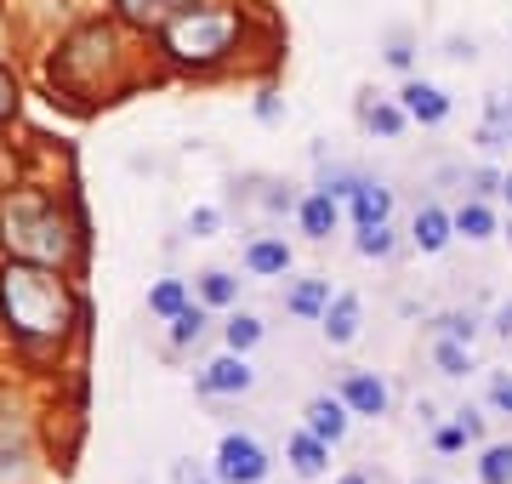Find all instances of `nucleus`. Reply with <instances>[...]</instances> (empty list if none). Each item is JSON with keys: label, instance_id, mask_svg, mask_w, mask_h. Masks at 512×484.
<instances>
[{"label": "nucleus", "instance_id": "obj_1", "mask_svg": "<svg viewBox=\"0 0 512 484\" xmlns=\"http://www.w3.org/2000/svg\"><path fill=\"white\" fill-rule=\"evenodd\" d=\"M0 314L23 342H63L74 325V297L46 262L12 257L0 268Z\"/></svg>", "mask_w": 512, "mask_h": 484}, {"label": "nucleus", "instance_id": "obj_2", "mask_svg": "<svg viewBox=\"0 0 512 484\" xmlns=\"http://www.w3.org/2000/svg\"><path fill=\"white\" fill-rule=\"evenodd\" d=\"M0 240L12 245V257L46 262V268H63V262H74V251H80V234L69 228V217H57L46 200H12L6 205Z\"/></svg>", "mask_w": 512, "mask_h": 484}, {"label": "nucleus", "instance_id": "obj_3", "mask_svg": "<svg viewBox=\"0 0 512 484\" xmlns=\"http://www.w3.org/2000/svg\"><path fill=\"white\" fill-rule=\"evenodd\" d=\"M239 35V12L234 6H183L177 18H165V52L177 63L211 69Z\"/></svg>", "mask_w": 512, "mask_h": 484}, {"label": "nucleus", "instance_id": "obj_4", "mask_svg": "<svg viewBox=\"0 0 512 484\" xmlns=\"http://www.w3.org/2000/svg\"><path fill=\"white\" fill-rule=\"evenodd\" d=\"M109 57H114V35L109 29H80V35L63 46V57H57V69L52 75L63 80V86H80V92H92L97 86V69H109Z\"/></svg>", "mask_w": 512, "mask_h": 484}, {"label": "nucleus", "instance_id": "obj_5", "mask_svg": "<svg viewBox=\"0 0 512 484\" xmlns=\"http://www.w3.org/2000/svg\"><path fill=\"white\" fill-rule=\"evenodd\" d=\"M268 450H262V439L256 433H222L217 445V479L222 484H262L268 479Z\"/></svg>", "mask_w": 512, "mask_h": 484}, {"label": "nucleus", "instance_id": "obj_6", "mask_svg": "<svg viewBox=\"0 0 512 484\" xmlns=\"http://www.w3.org/2000/svg\"><path fill=\"white\" fill-rule=\"evenodd\" d=\"M251 382H256V371L245 365V354H228L222 359H211L200 371V393H211V399H228V393H251Z\"/></svg>", "mask_w": 512, "mask_h": 484}, {"label": "nucleus", "instance_id": "obj_7", "mask_svg": "<svg viewBox=\"0 0 512 484\" xmlns=\"http://www.w3.org/2000/svg\"><path fill=\"white\" fill-rule=\"evenodd\" d=\"M342 405H348L353 416H387L393 393H387L382 376H370V371H348V376H342Z\"/></svg>", "mask_w": 512, "mask_h": 484}, {"label": "nucleus", "instance_id": "obj_8", "mask_svg": "<svg viewBox=\"0 0 512 484\" xmlns=\"http://www.w3.org/2000/svg\"><path fill=\"white\" fill-rule=\"evenodd\" d=\"M359 325H365V302L353 297V291H342V297H330V308L319 314V331H325L330 348H348L353 336H359Z\"/></svg>", "mask_w": 512, "mask_h": 484}, {"label": "nucleus", "instance_id": "obj_9", "mask_svg": "<svg viewBox=\"0 0 512 484\" xmlns=\"http://www.w3.org/2000/svg\"><path fill=\"white\" fill-rule=\"evenodd\" d=\"M296 223H302V234H308V240H330V234H336V223H342V200H336V194H325V188H313V194H302V200H296Z\"/></svg>", "mask_w": 512, "mask_h": 484}, {"label": "nucleus", "instance_id": "obj_10", "mask_svg": "<svg viewBox=\"0 0 512 484\" xmlns=\"http://www.w3.org/2000/svg\"><path fill=\"white\" fill-rule=\"evenodd\" d=\"M399 109L410 114V120H421V126H444V120H450V97H444L433 80H410L399 92Z\"/></svg>", "mask_w": 512, "mask_h": 484}, {"label": "nucleus", "instance_id": "obj_11", "mask_svg": "<svg viewBox=\"0 0 512 484\" xmlns=\"http://www.w3.org/2000/svg\"><path fill=\"white\" fill-rule=\"evenodd\" d=\"M308 433H319L325 445H342L348 439V405H342V393L330 399V393H319V399H308Z\"/></svg>", "mask_w": 512, "mask_h": 484}, {"label": "nucleus", "instance_id": "obj_12", "mask_svg": "<svg viewBox=\"0 0 512 484\" xmlns=\"http://www.w3.org/2000/svg\"><path fill=\"white\" fill-rule=\"evenodd\" d=\"M285 462L296 467V479H319V473H325V462H330V445L325 439H319V433H291V439H285Z\"/></svg>", "mask_w": 512, "mask_h": 484}, {"label": "nucleus", "instance_id": "obj_13", "mask_svg": "<svg viewBox=\"0 0 512 484\" xmlns=\"http://www.w3.org/2000/svg\"><path fill=\"white\" fill-rule=\"evenodd\" d=\"M450 234H456V223H450V211L444 205H421L416 211V223H410V240L433 257V251H444L450 245Z\"/></svg>", "mask_w": 512, "mask_h": 484}, {"label": "nucleus", "instance_id": "obj_14", "mask_svg": "<svg viewBox=\"0 0 512 484\" xmlns=\"http://www.w3.org/2000/svg\"><path fill=\"white\" fill-rule=\"evenodd\" d=\"M245 268H251L256 280H274V274H285V268H291V245L274 240V234H262V240L245 245Z\"/></svg>", "mask_w": 512, "mask_h": 484}, {"label": "nucleus", "instance_id": "obj_15", "mask_svg": "<svg viewBox=\"0 0 512 484\" xmlns=\"http://www.w3.org/2000/svg\"><path fill=\"white\" fill-rule=\"evenodd\" d=\"M348 205H353V223L365 228V223H387V217H393V188H382V183H359L348 194Z\"/></svg>", "mask_w": 512, "mask_h": 484}, {"label": "nucleus", "instance_id": "obj_16", "mask_svg": "<svg viewBox=\"0 0 512 484\" xmlns=\"http://www.w3.org/2000/svg\"><path fill=\"white\" fill-rule=\"evenodd\" d=\"M330 308V280H296L291 297H285V314L296 319H319Z\"/></svg>", "mask_w": 512, "mask_h": 484}, {"label": "nucleus", "instance_id": "obj_17", "mask_svg": "<svg viewBox=\"0 0 512 484\" xmlns=\"http://www.w3.org/2000/svg\"><path fill=\"white\" fill-rule=\"evenodd\" d=\"M512 137V92H490V120L478 126V143L484 149H501Z\"/></svg>", "mask_w": 512, "mask_h": 484}, {"label": "nucleus", "instance_id": "obj_18", "mask_svg": "<svg viewBox=\"0 0 512 484\" xmlns=\"http://www.w3.org/2000/svg\"><path fill=\"white\" fill-rule=\"evenodd\" d=\"M450 223H456V234H467V240H490L495 234V211L484 200H467L461 211H450Z\"/></svg>", "mask_w": 512, "mask_h": 484}, {"label": "nucleus", "instance_id": "obj_19", "mask_svg": "<svg viewBox=\"0 0 512 484\" xmlns=\"http://www.w3.org/2000/svg\"><path fill=\"white\" fill-rule=\"evenodd\" d=\"M200 297H205V308H234L239 280L228 274V268H211V274H200Z\"/></svg>", "mask_w": 512, "mask_h": 484}, {"label": "nucleus", "instance_id": "obj_20", "mask_svg": "<svg viewBox=\"0 0 512 484\" xmlns=\"http://www.w3.org/2000/svg\"><path fill=\"white\" fill-rule=\"evenodd\" d=\"M183 6H194V0H120V12L131 23H165V18H177Z\"/></svg>", "mask_w": 512, "mask_h": 484}, {"label": "nucleus", "instance_id": "obj_21", "mask_svg": "<svg viewBox=\"0 0 512 484\" xmlns=\"http://www.w3.org/2000/svg\"><path fill=\"white\" fill-rule=\"evenodd\" d=\"M433 365H439L444 376H467V371H473V348H467V342L439 336V342H433Z\"/></svg>", "mask_w": 512, "mask_h": 484}, {"label": "nucleus", "instance_id": "obj_22", "mask_svg": "<svg viewBox=\"0 0 512 484\" xmlns=\"http://www.w3.org/2000/svg\"><path fill=\"white\" fill-rule=\"evenodd\" d=\"M183 308H188V285L183 280H160L154 291H148V314L171 319V314H183Z\"/></svg>", "mask_w": 512, "mask_h": 484}, {"label": "nucleus", "instance_id": "obj_23", "mask_svg": "<svg viewBox=\"0 0 512 484\" xmlns=\"http://www.w3.org/2000/svg\"><path fill=\"white\" fill-rule=\"evenodd\" d=\"M353 251H359V257H393V228H387V223H365L359 234H353Z\"/></svg>", "mask_w": 512, "mask_h": 484}, {"label": "nucleus", "instance_id": "obj_24", "mask_svg": "<svg viewBox=\"0 0 512 484\" xmlns=\"http://www.w3.org/2000/svg\"><path fill=\"white\" fill-rule=\"evenodd\" d=\"M478 484H512V445H490L478 462Z\"/></svg>", "mask_w": 512, "mask_h": 484}, {"label": "nucleus", "instance_id": "obj_25", "mask_svg": "<svg viewBox=\"0 0 512 484\" xmlns=\"http://www.w3.org/2000/svg\"><path fill=\"white\" fill-rule=\"evenodd\" d=\"M404 120H410V114H404L399 103H370V109H365V126L376 131V137H399Z\"/></svg>", "mask_w": 512, "mask_h": 484}, {"label": "nucleus", "instance_id": "obj_26", "mask_svg": "<svg viewBox=\"0 0 512 484\" xmlns=\"http://www.w3.org/2000/svg\"><path fill=\"white\" fill-rule=\"evenodd\" d=\"M256 342H262V319H256V314H234V319H228V348H234V354H251Z\"/></svg>", "mask_w": 512, "mask_h": 484}, {"label": "nucleus", "instance_id": "obj_27", "mask_svg": "<svg viewBox=\"0 0 512 484\" xmlns=\"http://www.w3.org/2000/svg\"><path fill=\"white\" fill-rule=\"evenodd\" d=\"M200 336H205V308H194V302H188L183 314H171V342H177V348L200 342Z\"/></svg>", "mask_w": 512, "mask_h": 484}, {"label": "nucleus", "instance_id": "obj_28", "mask_svg": "<svg viewBox=\"0 0 512 484\" xmlns=\"http://www.w3.org/2000/svg\"><path fill=\"white\" fill-rule=\"evenodd\" d=\"M439 336H450V342H467V348H473L478 319L473 314H439Z\"/></svg>", "mask_w": 512, "mask_h": 484}, {"label": "nucleus", "instance_id": "obj_29", "mask_svg": "<svg viewBox=\"0 0 512 484\" xmlns=\"http://www.w3.org/2000/svg\"><path fill=\"white\" fill-rule=\"evenodd\" d=\"M217 223H222V211H217V205H200V211L188 217V234H200V240H205V234H217Z\"/></svg>", "mask_w": 512, "mask_h": 484}, {"label": "nucleus", "instance_id": "obj_30", "mask_svg": "<svg viewBox=\"0 0 512 484\" xmlns=\"http://www.w3.org/2000/svg\"><path fill=\"white\" fill-rule=\"evenodd\" d=\"M12 114H18V80H12L6 69H0V126H6Z\"/></svg>", "mask_w": 512, "mask_h": 484}, {"label": "nucleus", "instance_id": "obj_31", "mask_svg": "<svg viewBox=\"0 0 512 484\" xmlns=\"http://www.w3.org/2000/svg\"><path fill=\"white\" fill-rule=\"evenodd\" d=\"M467 445V433H461V422H450V428L433 433V450H444V456H456V450Z\"/></svg>", "mask_w": 512, "mask_h": 484}, {"label": "nucleus", "instance_id": "obj_32", "mask_svg": "<svg viewBox=\"0 0 512 484\" xmlns=\"http://www.w3.org/2000/svg\"><path fill=\"white\" fill-rule=\"evenodd\" d=\"M490 405L501 416H512V376H490Z\"/></svg>", "mask_w": 512, "mask_h": 484}, {"label": "nucleus", "instance_id": "obj_33", "mask_svg": "<svg viewBox=\"0 0 512 484\" xmlns=\"http://www.w3.org/2000/svg\"><path fill=\"white\" fill-rule=\"evenodd\" d=\"M473 188H478V200L484 194H501V171H473Z\"/></svg>", "mask_w": 512, "mask_h": 484}, {"label": "nucleus", "instance_id": "obj_34", "mask_svg": "<svg viewBox=\"0 0 512 484\" xmlns=\"http://www.w3.org/2000/svg\"><path fill=\"white\" fill-rule=\"evenodd\" d=\"M456 422H461V433H467V439H478V433H484V416H478V410H456Z\"/></svg>", "mask_w": 512, "mask_h": 484}, {"label": "nucleus", "instance_id": "obj_35", "mask_svg": "<svg viewBox=\"0 0 512 484\" xmlns=\"http://www.w3.org/2000/svg\"><path fill=\"white\" fill-rule=\"evenodd\" d=\"M410 57H416V52H410V40H393V52H387V63H393V69H410Z\"/></svg>", "mask_w": 512, "mask_h": 484}, {"label": "nucleus", "instance_id": "obj_36", "mask_svg": "<svg viewBox=\"0 0 512 484\" xmlns=\"http://www.w3.org/2000/svg\"><path fill=\"white\" fill-rule=\"evenodd\" d=\"M495 331L512 342V302H501V308H495Z\"/></svg>", "mask_w": 512, "mask_h": 484}, {"label": "nucleus", "instance_id": "obj_37", "mask_svg": "<svg viewBox=\"0 0 512 484\" xmlns=\"http://www.w3.org/2000/svg\"><path fill=\"white\" fill-rule=\"evenodd\" d=\"M501 194H507V200H512V171H507V177H501Z\"/></svg>", "mask_w": 512, "mask_h": 484}, {"label": "nucleus", "instance_id": "obj_38", "mask_svg": "<svg viewBox=\"0 0 512 484\" xmlns=\"http://www.w3.org/2000/svg\"><path fill=\"white\" fill-rule=\"evenodd\" d=\"M342 484H370V479H365V473H348V479H342Z\"/></svg>", "mask_w": 512, "mask_h": 484}, {"label": "nucleus", "instance_id": "obj_39", "mask_svg": "<svg viewBox=\"0 0 512 484\" xmlns=\"http://www.w3.org/2000/svg\"><path fill=\"white\" fill-rule=\"evenodd\" d=\"M507 240H512V228H507Z\"/></svg>", "mask_w": 512, "mask_h": 484}]
</instances>
